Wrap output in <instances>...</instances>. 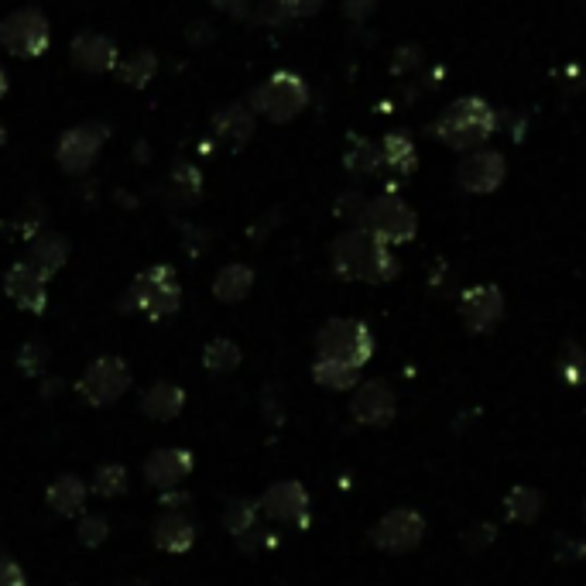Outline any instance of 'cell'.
Here are the masks:
<instances>
[{
  "label": "cell",
  "mask_w": 586,
  "mask_h": 586,
  "mask_svg": "<svg viewBox=\"0 0 586 586\" xmlns=\"http://www.w3.org/2000/svg\"><path fill=\"white\" fill-rule=\"evenodd\" d=\"M333 271L347 282L384 285L398 275V261L388 244H381L367 230L353 227L333 240Z\"/></svg>",
  "instance_id": "1"
},
{
  "label": "cell",
  "mask_w": 586,
  "mask_h": 586,
  "mask_svg": "<svg viewBox=\"0 0 586 586\" xmlns=\"http://www.w3.org/2000/svg\"><path fill=\"white\" fill-rule=\"evenodd\" d=\"M494 131H497V114L491 103L480 100V96H463V100L449 103L443 114L436 117V124H432L436 141L453 151L480 148Z\"/></svg>",
  "instance_id": "2"
},
{
  "label": "cell",
  "mask_w": 586,
  "mask_h": 586,
  "mask_svg": "<svg viewBox=\"0 0 586 586\" xmlns=\"http://www.w3.org/2000/svg\"><path fill=\"white\" fill-rule=\"evenodd\" d=\"M179 305H182V285H179L175 268L172 264H155V268L141 271V275L127 285V292L120 295L117 309L127 312V316H131V312H141L144 319L158 323V319L175 316Z\"/></svg>",
  "instance_id": "3"
},
{
  "label": "cell",
  "mask_w": 586,
  "mask_h": 586,
  "mask_svg": "<svg viewBox=\"0 0 586 586\" xmlns=\"http://www.w3.org/2000/svg\"><path fill=\"white\" fill-rule=\"evenodd\" d=\"M247 107L271 124H288L309 107V86L299 72H271L261 86H254L247 96Z\"/></svg>",
  "instance_id": "4"
},
{
  "label": "cell",
  "mask_w": 586,
  "mask_h": 586,
  "mask_svg": "<svg viewBox=\"0 0 586 586\" xmlns=\"http://www.w3.org/2000/svg\"><path fill=\"white\" fill-rule=\"evenodd\" d=\"M52 48V21L42 7H18L0 21V52L14 59H42Z\"/></svg>",
  "instance_id": "5"
},
{
  "label": "cell",
  "mask_w": 586,
  "mask_h": 586,
  "mask_svg": "<svg viewBox=\"0 0 586 586\" xmlns=\"http://www.w3.org/2000/svg\"><path fill=\"white\" fill-rule=\"evenodd\" d=\"M357 223H360V230H367V234L377 237L388 247L408 244V240L415 237V230H419L412 206H408L401 196H395V192H384V196H377V199H367Z\"/></svg>",
  "instance_id": "6"
},
{
  "label": "cell",
  "mask_w": 586,
  "mask_h": 586,
  "mask_svg": "<svg viewBox=\"0 0 586 586\" xmlns=\"http://www.w3.org/2000/svg\"><path fill=\"white\" fill-rule=\"evenodd\" d=\"M131 384H134V374L127 367V360L107 353V357H96L83 371V377L76 381V395L93 408H107V405H117L131 391Z\"/></svg>",
  "instance_id": "7"
},
{
  "label": "cell",
  "mask_w": 586,
  "mask_h": 586,
  "mask_svg": "<svg viewBox=\"0 0 586 586\" xmlns=\"http://www.w3.org/2000/svg\"><path fill=\"white\" fill-rule=\"evenodd\" d=\"M316 353L323 360H340V364H350L360 371L374 353L371 329L357 319H329L316 333Z\"/></svg>",
  "instance_id": "8"
},
{
  "label": "cell",
  "mask_w": 586,
  "mask_h": 586,
  "mask_svg": "<svg viewBox=\"0 0 586 586\" xmlns=\"http://www.w3.org/2000/svg\"><path fill=\"white\" fill-rule=\"evenodd\" d=\"M110 138V127L100 120H83V124L62 131L59 144H55V162L66 175H86L100 162V151Z\"/></svg>",
  "instance_id": "9"
},
{
  "label": "cell",
  "mask_w": 586,
  "mask_h": 586,
  "mask_svg": "<svg viewBox=\"0 0 586 586\" xmlns=\"http://www.w3.org/2000/svg\"><path fill=\"white\" fill-rule=\"evenodd\" d=\"M425 535V521L419 511L412 508H398L388 511L377 525L371 528V542L384 552H408L422 542Z\"/></svg>",
  "instance_id": "10"
},
{
  "label": "cell",
  "mask_w": 586,
  "mask_h": 586,
  "mask_svg": "<svg viewBox=\"0 0 586 586\" xmlns=\"http://www.w3.org/2000/svg\"><path fill=\"white\" fill-rule=\"evenodd\" d=\"M4 295L18 305L21 312L42 316L48 309V278L38 275L28 261H14L4 275Z\"/></svg>",
  "instance_id": "11"
},
{
  "label": "cell",
  "mask_w": 586,
  "mask_h": 586,
  "mask_svg": "<svg viewBox=\"0 0 586 586\" xmlns=\"http://www.w3.org/2000/svg\"><path fill=\"white\" fill-rule=\"evenodd\" d=\"M69 59L79 72H90V76L117 72V66H120L117 42L110 35H100V31H83V35L72 38Z\"/></svg>",
  "instance_id": "12"
},
{
  "label": "cell",
  "mask_w": 586,
  "mask_h": 586,
  "mask_svg": "<svg viewBox=\"0 0 586 586\" xmlns=\"http://www.w3.org/2000/svg\"><path fill=\"white\" fill-rule=\"evenodd\" d=\"M192 467H196V460H192L189 449L165 446V449H155V453L144 460L141 477H144V484L158 487V491H172V487H179L182 480L189 477Z\"/></svg>",
  "instance_id": "13"
},
{
  "label": "cell",
  "mask_w": 586,
  "mask_h": 586,
  "mask_svg": "<svg viewBox=\"0 0 586 586\" xmlns=\"http://www.w3.org/2000/svg\"><path fill=\"white\" fill-rule=\"evenodd\" d=\"M261 511L285 525H305L309 521V494L299 480H278L261 497Z\"/></svg>",
  "instance_id": "14"
},
{
  "label": "cell",
  "mask_w": 586,
  "mask_h": 586,
  "mask_svg": "<svg viewBox=\"0 0 586 586\" xmlns=\"http://www.w3.org/2000/svg\"><path fill=\"white\" fill-rule=\"evenodd\" d=\"M350 412L357 422L364 425H388L395 422V412H398V401H395V391H391L388 381H381V377H374V381L360 384L357 395L350 401Z\"/></svg>",
  "instance_id": "15"
},
{
  "label": "cell",
  "mask_w": 586,
  "mask_h": 586,
  "mask_svg": "<svg viewBox=\"0 0 586 586\" xmlns=\"http://www.w3.org/2000/svg\"><path fill=\"white\" fill-rule=\"evenodd\" d=\"M460 316L467 323L470 333H487L501 323L504 316V295L497 285H477L467 288L460 299Z\"/></svg>",
  "instance_id": "16"
},
{
  "label": "cell",
  "mask_w": 586,
  "mask_h": 586,
  "mask_svg": "<svg viewBox=\"0 0 586 586\" xmlns=\"http://www.w3.org/2000/svg\"><path fill=\"white\" fill-rule=\"evenodd\" d=\"M504 175H508V165H504V158L497 155V151H477V155L463 158L460 168H456L460 189L473 192V196L494 192L504 182Z\"/></svg>",
  "instance_id": "17"
},
{
  "label": "cell",
  "mask_w": 586,
  "mask_h": 586,
  "mask_svg": "<svg viewBox=\"0 0 586 586\" xmlns=\"http://www.w3.org/2000/svg\"><path fill=\"white\" fill-rule=\"evenodd\" d=\"M69 254H72V247L66 237L55 234V230H42V234L28 244V258L24 261H28L38 275H45L48 282H52V278L69 264Z\"/></svg>",
  "instance_id": "18"
},
{
  "label": "cell",
  "mask_w": 586,
  "mask_h": 586,
  "mask_svg": "<svg viewBox=\"0 0 586 586\" xmlns=\"http://www.w3.org/2000/svg\"><path fill=\"white\" fill-rule=\"evenodd\" d=\"M254 127H258V114L247 103H230L213 117V138L230 144V148H240L254 138Z\"/></svg>",
  "instance_id": "19"
},
{
  "label": "cell",
  "mask_w": 586,
  "mask_h": 586,
  "mask_svg": "<svg viewBox=\"0 0 586 586\" xmlns=\"http://www.w3.org/2000/svg\"><path fill=\"white\" fill-rule=\"evenodd\" d=\"M151 542L162 552L182 556V552H189L192 545H196V525H192L182 511H165V515L155 521V528H151Z\"/></svg>",
  "instance_id": "20"
},
{
  "label": "cell",
  "mask_w": 586,
  "mask_h": 586,
  "mask_svg": "<svg viewBox=\"0 0 586 586\" xmlns=\"http://www.w3.org/2000/svg\"><path fill=\"white\" fill-rule=\"evenodd\" d=\"M86 494H90V487H86L76 473H62V477H55L52 484H48L45 504L59 518H76V515H83V508H86Z\"/></svg>",
  "instance_id": "21"
},
{
  "label": "cell",
  "mask_w": 586,
  "mask_h": 586,
  "mask_svg": "<svg viewBox=\"0 0 586 586\" xmlns=\"http://www.w3.org/2000/svg\"><path fill=\"white\" fill-rule=\"evenodd\" d=\"M182 408H186V391L175 381H155L141 395V412L155 422H172L175 415H182Z\"/></svg>",
  "instance_id": "22"
},
{
  "label": "cell",
  "mask_w": 586,
  "mask_h": 586,
  "mask_svg": "<svg viewBox=\"0 0 586 586\" xmlns=\"http://www.w3.org/2000/svg\"><path fill=\"white\" fill-rule=\"evenodd\" d=\"M165 196L172 199L175 206L199 203V196H203V172H199L196 165H189V162H179L172 172H168Z\"/></svg>",
  "instance_id": "23"
},
{
  "label": "cell",
  "mask_w": 586,
  "mask_h": 586,
  "mask_svg": "<svg viewBox=\"0 0 586 586\" xmlns=\"http://www.w3.org/2000/svg\"><path fill=\"white\" fill-rule=\"evenodd\" d=\"M254 288V271L247 264H227V268L216 271L213 278V295L220 302H244Z\"/></svg>",
  "instance_id": "24"
},
{
  "label": "cell",
  "mask_w": 586,
  "mask_h": 586,
  "mask_svg": "<svg viewBox=\"0 0 586 586\" xmlns=\"http://www.w3.org/2000/svg\"><path fill=\"white\" fill-rule=\"evenodd\" d=\"M158 66H162V62H158V55L151 52V48H134L127 59H120L117 76H120V83L131 86V90H144V86L158 76Z\"/></svg>",
  "instance_id": "25"
},
{
  "label": "cell",
  "mask_w": 586,
  "mask_h": 586,
  "mask_svg": "<svg viewBox=\"0 0 586 586\" xmlns=\"http://www.w3.org/2000/svg\"><path fill=\"white\" fill-rule=\"evenodd\" d=\"M319 7H323V0H264L258 11H254V18L261 24H285V21L312 18Z\"/></svg>",
  "instance_id": "26"
},
{
  "label": "cell",
  "mask_w": 586,
  "mask_h": 586,
  "mask_svg": "<svg viewBox=\"0 0 586 586\" xmlns=\"http://www.w3.org/2000/svg\"><path fill=\"white\" fill-rule=\"evenodd\" d=\"M240 360H244V353L234 340H227V336H216V340L206 343L203 350V367L210 374H230L240 367Z\"/></svg>",
  "instance_id": "27"
},
{
  "label": "cell",
  "mask_w": 586,
  "mask_h": 586,
  "mask_svg": "<svg viewBox=\"0 0 586 586\" xmlns=\"http://www.w3.org/2000/svg\"><path fill=\"white\" fill-rule=\"evenodd\" d=\"M131 487V477H127V467L124 463H103V467H96L93 473V484L90 491L96 497H103V501H114Z\"/></svg>",
  "instance_id": "28"
},
{
  "label": "cell",
  "mask_w": 586,
  "mask_h": 586,
  "mask_svg": "<svg viewBox=\"0 0 586 586\" xmlns=\"http://www.w3.org/2000/svg\"><path fill=\"white\" fill-rule=\"evenodd\" d=\"M312 377H316V384H323L329 391H347L357 384L360 371L350 364H340V360H323L319 357L316 364H312Z\"/></svg>",
  "instance_id": "29"
},
{
  "label": "cell",
  "mask_w": 586,
  "mask_h": 586,
  "mask_svg": "<svg viewBox=\"0 0 586 586\" xmlns=\"http://www.w3.org/2000/svg\"><path fill=\"white\" fill-rule=\"evenodd\" d=\"M381 158L388 168H395V172L408 175L415 168V141L408 138V134H388L381 144Z\"/></svg>",
  "instance_id": "30"
},
{
  "label": "cell",
  "mask_w": 586,
  "mask_h": 586,
  "mask_svg": "<svg viewBox=\"0 0 586 586\" xmlns=\"http://www.w3.org/2000/svg\"><path fill=\"white\" fill-rule=\"evenodd\" d=\"M504 511H508L511 521H521V525H528V521L539 518L542 494L535 491V487H515V491L504 497Z\"/></svg>",
  "instance_id": "31"
},
{
  "label": "cell",
  "mask_w": 586,
  "mask_h": 586,
  "mask_svg": "<svg viewBox=\"0 0 586 586\" xmlns=\"http://www.w3.org/2000/svg\"><path fill=\"white\" fill-rule=\"evenodd\" d=\"M343 162H347V168L353 175H374L377 168L384 165V158H381V148H377V144L364 141V138H353Z\"/></svg>",
  "instance_id": "32"
},
{
  "label": "cell",
  "mask_w": 586,
  "mask_h": 586,
  "mask_svg": "<svg viewBox=\"0 0 586 586\" xmlns=\"http://www.w3.org/2000/svg\"><path fill=\"white\" fill-rule=\"evenodd\" d=\"M258 511H261L258 501H234L227 511H223V528H227L234 539H240V535L258 528Z\"/></svg>",
  "instance_id": "33"
},
{
  "label": "cell",
  "mask_w": 586,
  "mask_h": 586,
  "mask_svg": "<svg viewBox=\"0 0 586 586\" xmlns=\"http://www.w3.org/2000/svg\"><path fill=\"white\" fill-rule=\"evenodd\" d=\"M48 360H52V350H48L45 340H28L18 350V371L24 377H42L48 371Z\"/></svg>",
  "instance_id": "34"
},
{
  "label": "cell",
  "mask_w": 586,
  "mask_h": 586,
  "mask_svg": "<svg viewBox=\"0 0 586 586\" xmlns=\"http://www.w3.org/2000/svg\"><path fill=\"white\" fill-rule=\"evenodd\" d=\"M107 535H110V521L103 515H79V525H76L79 545H86V549H100V545L107 542Z\"/></svg>",
  "instance_id": "35"
},
{
  "label": "cell",
  "mask_w": 586,
  "mask_h": 586,
  "mask_svg": "<svg viewBox=\"0 0 586 586\" xmlns=\"http://www.w3.org/2000/svg\"><path fill=\"white\" fill-rule=\"evenodd\" d=\"M0 586H28V576L11 556H0Z\"/></svg>",
  "instance_id": "36"
},
{
  "label": "cell",
  "mask_w": 586,
  "mask_h": 586,
  "mask_svg": "<svg viewBox=\"0 0 586 586\" xmlns=\"http://www.w3.org/2000/svg\"><path fill=\"white\" fill-rule=\"evenodd\" d=\"M491 539H494V525H487V521H484V525H470L467 535H463V542H467L470 552L480 549V545H487Z\"/></svg>",
  "instance_id": "37"
},
{
  "label": "cell",
  "mask_w": 586,
  "mask_h": 586,
  "mask_svg": "<svg viewBox=\"0 0 586 586\" xmlns=\"http://www.w3.org/2000/svg\"><path fill=\"white\" fill-rule=\"evenodd\" d=\"M158 504H162V511H182L186 504H192V497L179 491V487H172V491H158Z\"/></svg>",
  "instance_id": "38"
},
{
  "label": "cell",
  "mask_w": 586,
  "mask_h": 586,
  "mask_svg": "<svg viewBox=\"0 0 586 586\" xmlns=\"http://www.w3.org/2000/svg\"><path fill=\"white\" fill-rule=\"evenodd\" d=\"M213 7L230 14V18H247L251 14V0H213Z\"/></svg>",
  "instance_id": "39"
},
{
  "label": "cell",
  "mask_w": 586,
  "mask_h": 586,
  "mask_svg": "<svg viewBox=\"0 0 586 586\" xmlns=\"http://www.w3.org/2000/svg\"><path fill=\"white\" fill-rule=\"evenodd\" d=\"M7 90H11V79H7V69L0 66V100L7 96Z\"/></svg>",
  "instance_id": "40"
},
{
  "label": "cell",
  "mask_w": 586,
  "mask_h": 586,
  "mask_svg": "<svg viewBox=\"0 0 586 586\" xmlns=\"http://www.w3.org/2000/svg\"><path fill=\"white\" fill-rule=\"evenodd\" d=\"M59 388H62V381H45V384H42V395H45V398H52Z\"/></svg>",
  "instance_id": "41"
},
{
  "label": "cell",
  "mask_w": 586,
  "mask_h": 586,
  "mask_svg": "<svg viewBox=\"0 0 586 586\" xmlns=\"http://www.w3.org/2000/svg\"><path fill=\"white\" fill-rule=\"evenodd\" d=\"M4 141H7V124L0 120V144H4Z\"/></svg>",
  "instance_id": "42"
}]
</instances>
